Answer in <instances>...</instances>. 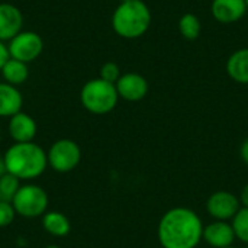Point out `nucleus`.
<instances>
[{"label": "nucleus", "instance_id": "nucleus-1", "mask_svg": "<svg viewBox=\"0 0 248 248\" xmlns=\"http://www.w3.org/2000/svg\"><path fill=\"white\" fill-rule=\"evenodd\" d=\"M202 218L190 208L176 206L160 218L157 238L163 248H196L203 240Z\"/></svg>", "mask_w": 248, "mask_h": 248}, {"label": "nucleus", "instance_id": "nucleus-2", "mask_svg": "<svg viewBox=\"0 0 248 248\" xmlns=\"http://www.w3.org/2000/svg\"><path fill=\"white\" fill-rule=\"evenodd\" d=\"M7 173L17 177L20 182H31L44 174L48 167L46 151L32 142H15L10 145L4 155Z\"/></svg>", "mask_w": 248, "mask_h": 248}, {"label": "nucleus", "instance_id": "nucleus-3", "mask_svg": "<svg viewBox=\"0 0 248 248\" xmlns=\"http://www.w3.org/2000/svg\"><path fill=\"white\" fill-rule=\"evenodd\" d=\"M153 20L151 10L142 0L119 3L112 15L115 33L125 39H137L147 33Z\"/></svg>", "mask_w": 248, "mask_h": 248}, {"label": "nucleus", "instance_id": "nucleus-4", "mask_svg": "<svg viewBox=\"0 0 248 248\" xmlns=\"http://www.w3.org/2000/svg\"><path fill=\"white\" fill-rule=\"evenodd\" d=\"M80 102L87 112L93 115H106L116 108L119 94L115 84L97 77L89 80L81 87Z\"/></svg>", "mask_w": 248, "mask_h": 248}, {"label": "nucleus", "instance_id": "nucleus-5", "mask_svg": "<svg viewBox=\"0 0 248 248\" xmlns=\"http://www.w3.org/2000/svg\"><path fill=\"white\" fill-rule=\"evenodd\" d=\"M12 205L16 211V215L22 218H42L48 212V193L45 189L35 183H25L20 185L19 190L16 192Z\"/></svg>", "mask_w": 248, "mask_h": 248}, {"label": "nucleus", "instance_id": "nucleus-6", "mask_svg": "<svg viewBox=\"0 0 248 248\" xmlns=\"http://www.w3.org/2000/svg\"><path fill=\"white\" fill-rule=\"evenodd\" d=\"M48 167L57 173H70L81 161L80 145L68 138L55 141L46 151Z\"/></svg>", "mask_w": 248, "mask_h": 248}, {"label": "nucleus", "instance_id": "nucleus-7", "mask_svg": "<svg viewBox=\"0 0 248 248\" xmlns=\"http://www.w3.org/2000/svg\"><path fill=\"white\" fill-rule=\"evenodd\" d=\"M7 48L12 58L28 64L31 61H35L42 54L44 41L36 32L22 31L13 39L9 41Z\"/></svg>", "mask_w": 248, "mask_h": 248}, {"label": "nucleus", "instance_id": "nucleus-8", "mask_svg": "<svg viewBox=\"0 0 248 248\" xmlns=\"http://www.w3.org/2000/svg\"><path fill=\"white\" fill-rule=\"evenodd\" d=\"M240 209V198L228 190H217L206 201V212L214 221H232Z\"/></svg>", "mask_w": 248, "mask_h": 248}, {"label": "nucleus", "instance_id": "nucleus-9", "mask_svg": "<svg viewBox=\"0 0 248 248\" xmlns=\"http://www.w3.org/2000/svg\"><path fill=\"white\" fill-rule=\"evenodd\" d=\"M119 99L126 102H140L148 93V81L138 73H125L116 81Z\"/></svg>", "mask_w": 248, "mask_h": 248}, {"label": "nucleus", "instance_id": "nucleus-10", "mask_svg": "<svg viewBox=\"0 0 248 248\" xmlns=\"http://www.w3.org/2000/svg\"><path fill=\"white\" fill-rule=\"evenodd\" d=\"M248 12L246 0H212L211 13L214 19L224 25L241 20Z\"/></svg>", "mask_w": 248, "mask_h": 248}, {"label": "nucleus", "instance_id": "nucleus-11", "mask_svg": "<svg viewBox=\"0 0 248 248\" xmlns=\"http://www.w3.org/2000/svg\"><path fill=\"white\" fill-rule=\"evenodd\" d=\"M203 241L212 248H225L235 241L232 224L228 221H212L203 227Z\"/></svg>", "mask_w": 248, "mask_h": 248}, {"label": "nucleus", "instance_id": "nucleus-12", "mask_svg": "<svg viewBox=\"0 0 248 248\" xmlns=\"http://www.w3.org/2000/svg\"><path fill=\"white\" fill-rule=\"evenodd\" d=\"M22 12L15 4L0 3V41L6 42L13 39L19 32H22Z\"/></svg>", "mask_w": 248, "mask_h": 248}, {"label": "nucleus", "instance_id": "nucleus-13", "mask_svg": "<svg viewBox=\"0 0 248 248\" xmlns=\"http://www.w3.org/2000/svg\"><path fill=\"white\" fill-rule=\"evenodd\" d=\"M7 129L10 138L15 142H32L38 132L35 119L25 112H19L9 118Z\"/></svg>", "mask_w": 248, "mask_h": 248}, {"label": "nucleus", "instance_id": "nucleus-14", "mask_svg": "<svg viewBox=\"0 0 248 248\" xmlns=\"http://www.w3.org/2000/svg\"><path fill=\"white\" fill-rule=\"evenodd\" d=\"M23 97L16 86L6 81L0 83V118H12L22 112Z\"/></svg>", "mask_w": 248, "mask_h": 248}, {"label": "nucleus", "instance_id": "nucleus-15", "mask_svg": "<svg viewBox=\"0 0 248 248\" xmlns=\"http://www.w3.org/2000/svg\"><path fill=\"white\" fill-rule=\"evenodd\" d=\"M228 76L240 84H248V48L234 51L227 61Z\"/></svg>", "mask_w": 248, "mask_h": 248}, {"label": "nucleus", "instance_id": "nucleus-16", "mask_svg": "<svg viewBox=\"0 0 248 248\" xmlns=\"http://www.w3.org/2000/svg\"><path fill=\"white\" fill-rule=\"evenodd\" d=\"M42 227H44L45 232H48L52 237H58V238L68 235L71 231L70 219L62 212H57V211L46 212L42 217Z\"/></svg>", "mask_w": 248, "mask_h": 248}, {"label": "nucleus", "instance_id": "nucleus-17", "mask_svg": "<svg viewBox=\"0 0 248 248\" xmlns=\"http://www.w3.org/2000/svg\"><path fill=\"white\" fill-rule=\"evenodd\" d=\"M0 73H1V76L4 78V81L9 83V84H12V86L23 84L28 80V77H29L28 64L23 62V61H19V60H15L12 57L3 65V68H1Z\"/></svg>", "mask_w": 248, "mask_h": 248}, {"label": "nucleus", "instance_id": "nucleus-18", "mask_svg": "<svg viewBox=\"0 0 248 248\" xmlns=\"http://www.w3.org/2000/svg\"><path fill=\"white\" fill-rule=\"evenodd\" d=\"M179 31H180L182 36L187 41L198 39L201 35V31H202L199 17L195 13H185L179 19Z\"/></svg>", "mask_w": 248, "mask_h": 248}, {"label": "nucleus", "instance_id": "nucleus-19", "mask_svg": "<svg viewBox=\"0 0 248 248\" xmlns=\"http://www.w3.org/2000/svg\"><path fill=\"white\" fill-rule=\"evenodd\" d=\"M20 185L22 182L10 173H6L4 176H1L0 177V201L12 202Z\"/></svg>", "mask_w": 248, "mask_h": 248}, {"label": "nucleus", "instance_id": "nucleus-20", "mask_svg": "<svg viewBox=\"0 0 248 248\" xmlns=\"http://www.w3.org/2000/svg\"><path fill=\"white\" fill-rule=\"evenodd\" d=\"M235 237L248 246V208H243L237 212V215L231 221Z\"/></svg>", "mask_w": 248, "mask_h": 248}, {"label": "nucleus", "instance_id": "nucleus-21", "mask_svg": "<svg viewBox=\"0 0 248 248\" xmlns=\"http://www.w3.org/2000/svg\"><path fill=\"white\" fill-rule=\"evenodd\" d=\"M121 76H122V74H121V68H119V65H118L116 62L109 61V62H105V64L100 67V76H99V77H100L102 80L108 81V83L116 84V81L119 80Z\"/></svg>", "mask_w": 248, "mask_h": 248}, {"label": "nucleus", "instance_id": "nucleus-22", "mask_svg": "<svg viewBox=\"0 0 248 248\" xmlns=\"http://www.w3.org/2000/svg\"><path fill=\"white\" fill-rule=\"evenodd\" d=\"M16 217V211L12 202H1L0 201V228L9 227Z\"/></svg>", "mask_w": 248, "mask_h": 248}, {"label": "nucleus", "instance_id": "nucleus-23", "mask_svg": "<svg viewBox=\"0 0 248 248\" xmlns=\"http://www.w3.org/2000/svg\"><path fill=\"white\" fill-rule=\"evenodd\" d=\"M9 58H10L9 48H7V45H6L3 41H0V71H1L3 65L7 62V60H9Z\"/></svg>", "mask_w": 248, "mask_h": 248}, {"label": "nucleus", "instance_id": "nucleus-24", "mask_svg": "<svg viewBox=\"0 0 248 248\" xmlns=\"http://www.w3.org/2000/svg\"><path fill=\"white\" fill-rule=\"evenodd\" d=\"M240 155H241V160L248 166V138H246L240 147Z\"/></svg>", "mask_w": 248, "mask_h": 248}, {"label": "nucleus", "instance_id": "nucleus-25", "mask_svg": "<svg viewBox=\"0 0 248 248\" xmlns=\"http://www.w3.org/2000/svg\"><path fill=\"white\" fill-rule=\"evenodd\" d=\"M240 202H241V206H243V208H248V183L241 189Z\"/></svg>", "mask_w": 248, "mask_h": 248}, {"label": "nucleus", "instance_id": "nucleus-26", "mask_svg": "<svg viewBox=\"0 0 248 248\" xmlns=\"http://www.w3.org/2000/svg\"><path fill=\"white\" fill-rule=\"evenodd\" d=\"M7 173V170H6V163H4V158L3 157H0V177L1 176H4Z\"/></svg>", "mask_w": 248, "mask_h": 248}, {"label": "nucleus", "instance_id": "nucleus-27", "mask_svg": "<svg viewBox=\"0 0 248 248\" xmlns=\"http://www.w3.org/2000/svg\"><path fill=\"white\" fill-rule=\"evenodd\" d=\"M45 248H61L60 246H57V244H49V246H46Z\"/></svg>", "mask_w": 248, "mask_h": 248}, {"label": "nucleus", "instance_id": "nucleus-28", "mask_svg": "<svg viewBox=\"0 0 248 248\" xmlns=\"http://www.w3.org/2000/svg\"><path fill=\"white\" fill-rule=\"evenodd\" d=\"M119 3H124V1H129V0H118Z\"/></svg>", "mask_w": 248, "mask_h": 248}, {"label": "nucleus", "instance_id": "nucleus-29", "mask_svg": "<svg viewBox=\"0 0 248 248\" xmlns=\"http://www.w3.org/2000/svg\"><path fill=\"white\" fill-rule=\"evenodd\" d=\"M225 248H235L234 246H230V247H225Z\"/></svg>", "mask_w": 248, "mask_h": 248}, {"label": "nucleus", "instance_id": "nucleus-30", "mask_svg": "<svg viewBox=\"0 0 248 248\" xmlns=\"http://www.w3.org/2000/svg\"><path fill=\"white\" fill-rule=\"evenodd\" d=\"M246 3H247V9H248V0H246Z\"/></svg>", "mask_w": 248, "mask_h": 248}, {"label": "nucleus", "instance_id": "nucleus-31", "mask_svg": "<svg viewBox=\"0 0 248 248\" xmlns=\"http://www.w3.org/2000/svg\"><path fill=\"white\" fill-rule=\"evenodd\" d=\"M246 248H248V246H247V247H246Z\"/></svg>", "mask_w": 248, "mask_h": 248}]
</instances>
